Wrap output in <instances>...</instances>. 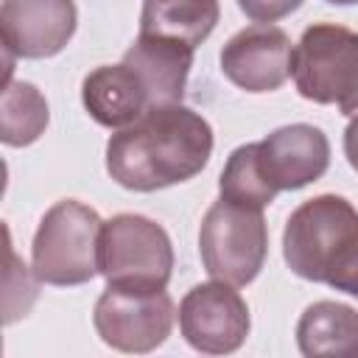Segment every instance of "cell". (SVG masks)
I'll return each instance as SVG.
<instances>
[{"instance_id":"obj_1","label":"cell","mask_w":358,"mask_h":358,"mask_svg":"<svg viewBox=\"0 0 358 358\" xmlns=\"http://www.w3.org/2000/svg\"><path fill=\"white\" fill-rule=\"evenodd\" d=\"M210 154V123L182 103H165L145 109L109 137L106 171L120 187L151 193L193 179Z\"/></svg>"},{"instance_id":"obj_2","label":"cell","mask_w":358,"mask_h":358,"mask_svg":"<svg viewBox=\"0 0 358 358\" xmlns=\"http://www.w3.org/2000/svg\"><path fill=\"white\" fill-rule=\"evenodd\" d=\"M282 257L296 277L358 296V210L336 193L308 199L285 224Z\"/></svg>"},{"instance_id":"obj_3","label":"cell","mask_w":358,"mask_h":358,"mask_svg":"<svg viewBox=\"0 0 358 358\" xmlns=\"http://www.w3.org/2000/svg\"><path fill=\"white\" fill-rule=\"evenodd\" d=\"M103 221L101 215L76 201H56L39 221L34 235L31 260L34 277L48 285H84L98 268V243H101Z\"/></svg>"},{"instance_id":"obj_4","label":"cell","mask_w":358,"mask_h":358,"mask_svg":"<svg viewBox=\"0 0 358 358\" xmlns=\"http://www.w3.org/2000/svg\"><path fill=\"white\" fill-rule=\"evenodd\" d=\"M294 84L313 103H336L347 117L358 112V34L316 22L294 48Z\"/></svg>"},{"instance_id":"obj_5","label":"cell","mask_w":358,"mask_h":358,"mask_svg":"<svg viewBox=\"0 0 358 358\" xmlns=\"http://www.w3.org/2000/svg\"><path fill=\"white\" fill-rule=\"evenodd\" d=\"M199 252L213 280L229 285L252 282L260 274L268 252L263 210L218 199L204 213L199 229Z\"/></svg>"},{"instance_id":"obj_6","label":"cell","mask_w":358,"mask_h":358,"mask_svg":"<svg viewBox=\"0 0 358 358\" xmlns=\"http://www.w3.org/2000/svg\"><path fill=\"white\" fill-rule=\"evenodd\" d=\"M98 268L106 282L165 288L173 271V246L168 232L134 213L103 221L98 243Z\"/></svg>"},{"instance_id":"obj_7","label":"cell","mask_w":358,"mask_h":358,"mask_svg":"<svg viewBox=\"0 0 358 358\" xmlns=\"http://www.w3.org/2000/svg\"><path fill=\"white\" fill-rule=\"evenodd\" d=\"M173 299L165 288L106 282L95 302V330L103 344L120 352H151L173 330Z\"/></svg>"},{"instance_id":"obj_8","label":"cell","mask_w":358,"mask_h":358,"mask_svg":"<svg viewBox=\"0 0 358 358\" xmlns=\"http://www.w3.org/2000/svg\"><path fill=\"white\" fill-rule=\"evenodd\" d=\"M179 330L185 341L207 355L235 352L249 336V308L229 282H201L179 305Z\"/></svg>"},{"instance_id":"obj_9","label":"cell","mask_w":358,"mask_h":358,"mask_svg":"<svg viewBox=\"0 0 358 358\" xmlns=\"http://www.w3.org/2000/svg\"><path fill=\"white\" fill-rule=\"evenodd\" d=\"M76 34L73 0H3L0 39L6 53V81L14 59H48L64 50Z\"/></svg>"},{"instance_id":"obj_10","label":"cell","mask_w":358,"mask_h":358,"mask_svg":"<svg viewBox=\"0 0 358 358\" xmlns=\"http://www.w3.org/2000/svg\"><path fill=\"white\" fill-rule=\"evenodd\" d=\"M221 70L246 92H274L294 73V45L271 22L249 25L224 45Z\"/></svg>"},{"instance_id":"obj_11","label":"cell","mask_w":358,"mask_h":358,"mask_svg":"<svg viewBox=\"0 0 358 358\" xmlns=\"http://www.w3.org/2000/svg\"><path fill=\"white\" fill-rule=\"evenodd\" d=\"M255 157L263 182L274 193L299 190L327 171L330 143L322 129L310 123H291L255 143Z\"/></svg>"},{"instance_id":"obj_12","label":"cell","mask_w":358,"mask_h":358,"mask_svg":"<svg viewBox=\"0 0 358 358\" xmlns=\"http://www.w3.org/2000/svg\"><path fill=\"white\" fill-rule=\"evenodd\" d=\"M193 45L171 36L140 34L134 45L123 53V64L131 67L148 95V109L182 103L187 73L193 67Z\"/></svg>"},{"instance_id":"obj_13","label":"cell","mask_w":358,"mask_h":358,"mask_svg":"<svg viewBox=\"0 0 358 358\" xmlns=\"http://www.w3.org/2000/svg\"><path fill=\"white\" fill-rule=\"evenodd\" d=\"M81 101L90 117L106 129H126L148 109V95L131 67L103 64L81 84Z\"/></svg>"},{"instance_id":"obj_14","label":"cell","mask_w":358,"mask_h":358,"mask_svg":"<svg viewBox=\"0 0 358 358\" xmlns=\"http://www.w3.org/2000/svg\"><path fill=\"white\" fill-rule=\"evenodd\" d=\"M296 344L308 358L358 355V310L344 302H313L296 322Z\"/></svg>"},{"instance_id":"obj_15","label":"cell","mask_w":358,"mask_h":358,"mask_svg":"<svg viewBox=\"0 0 358 358\" xmlns=\"http://www.w3.org/2000/svg\"><path fill=\"white\" fill-rule=\"evenodd\" d=\"M218 22V0H145L140 34L171 36L199 48Z\"/></svg>"},{"instance_id":"obj_16","label":"cell","mask_w":358,"mask_h":358,"mask_svg":"<svg viewBox=\"0 0 358 358\" xmlns=\"http://www.w3.org/2000/svg\"><path fill=\"white\" fill-rule=\"evenodd\" d=\"M45 95L28 81H6L0 98V140L11 148L31 145L48 129Z\"/></svg>"},{"instance_id":"obj_17","label":"cell","mask_w":358,"mask_h":358,"mask_svg":"<svg viewBox=\"0 0 358 358\" xmlns=\"http://www.w3.org/2000/svg\"><path fill=\"white\" fill-rule=\"evenodd\" d=\"M218 190H221V199L243 204V207H255V210H263L266 204L274 201L277 193L260 176L257 157H255V143L238 145L229 154V159L221 171V179H218Z\"/></svg>"},{"instance_id":"obj_18","label":"cell","mask_w":358,"mask_h":358,"mask_svg":"<svg viewBox=\"0 0 358 358\" xmlns=\"http://www.w3.org/2000/svg\"><path fill=\"white\" fill-rule=\"evenodd\" d=\"M3 308H6V324L17 322L20 316L28 313V308L36 299V282L31 280V274L25 271V266L17 260L14 249H11V238L6 229V285H3Z\"/></svg>"},{"instance_id":"obj_19","label":"cell","mask_w":358,"mask_h":358,"mask_svg":"<svg viewBox=\"0 0 358 358\" xmlns=\"http://www.w3.org/2000/svg\"><path fill=\"white\" fill-rule=\"evenodd\" d=\"M241 11L255 22H277L296 11L302 0H238Z\"/></svg>"},{"instance_id":"obj_20","label":"cell","mask_w":358,"mask_h":358,"mask_svg":"<svg viewBox=\"0 0 358 358\" xmlns=\"http://www.w3.org/2000/svg\"><path fill=\"white\" fill-rule=\"evenodd\" d=\"M344 154H347V162L352 165V171H358V112L350 117V123L344 129Z\"/></svg>"},{"instance_id":"obj_21","label":"cell","mask_w":358,"mask_h":358,"mask_svg":"<svg viewBox=\"0 0 358 358\" xmlns=\"http://www.w3.org/2000/svg\"><path fill=\"white\" fill-rule=\"evenodd\" d=\"M327 3H336V6H352V3H358V0H327Z\"/></svg>"}]
</instances>
